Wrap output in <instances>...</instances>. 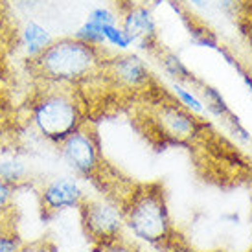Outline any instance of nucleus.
<instances>
[{"label":"nucleus","instance_id":"obj_6","mask_svg":"<svg viewBox=\"0 0 252 252\" xmlns=\"http://www.w3.org/2000/svg\"><path fill=\"white\" fill-rule=\"evenodd\" d=\"M59 155L77 179L101 186L105 179V158L101 153L99 134L92 124L83 126L59 144Z\"/></svg>","mask_w":252,"mask_h":252},{"label":"nucleus","instance_id":"obj_21","mask_svg":"<svg viewBox=\"0 0 252 252\" xmlns=\"http://www.w3.org/2000/svg\"><path fill=\"white\" fill-rule=\"evenodd\" d=\"M234 68H236V70H238L239 74H241V79H243V83L247 85V89H249V92L252 94V76L245 70V68H243V66H241V64L238 63V61H236V64H234Z\"/></svg>","mask_w":252,"mask_h":252},{"label":"nucleus","instance_id":"obj_23","mask_svg":"<svg viewBox=\"0 0 252 252\" xmlns=\"http://www.w3.org/2000/svg\"><path fill=\"white\" fill-rule=\"evenodd\" d=\"M195 6H199V7H204V0H191Z\"/></svg>","mask_w":252,"mask_h":252},{"label":"nucleus","instance_id":"obj_9","mask_svg":"<svg viewBox=\"0 0 252 252\" xmlns=\"http://www.w3.org/2000/svg\"><path fill=\"white\" fill-rule=\"evenodd\" d=\"M103 79L122 91H151L153 76L146 61L136 54L122 52L109 56L103 66Z\"/></svg>","mask_w":252,"mask_h":252},{"label":"nucleus","instance_id":"obj_15","mask_svg":"<svg viewBox=\"0 0 252 252\" xmlns=\"http://www.w3.org/2000/svg\"><path fill=\"white\" fill-rule=\"evenodd\" d=\"M76 39L87 42V44H92V46H98V48H105V37H103V28L98 26L96 22L87 21L77 28V32L74 33Z\"/></svg>","mask_w":252,"mask_h":252},{"label":"nucleus","instance_id":"obj_10","mask_svg":"<svg viewBox=\"0 0 252 252\" xmlns=\"http://www.w3.org/2000/svg\"><path fill=\"white\" fill-rule=\"evenodd\" d=\"M155 57L158 59L162 70L173 79V83L184 85V87H191V89H197L199 85L203 83V81H201V79H199V77L184 64L181 56L175 54V52H171V50L160 46L158 52L155 54Z\"/></svg>","mask_w":252,"mask_h":252},{"label":"nucleus","instance_id":"obj_13","mask_svg":"<svg viewBox=\"0 0 252 252\" xmlns=\"http://www.w3.org/2000/svg\"><path fill=\"white\" fill-rule=\"evenodd\" d=\"M0 179L17 191L30 184V171L19 158H4L0 160Z\"/></svg>","mask_w":252,"mask_h":252},{"label":"nucleus","instance_id":"obj_8","mask_svg":"<svg viewBox=\"0 0 252 252\" xmlns=\"http://www.w3.org/2000/svg\"><path fill=\"white\" fill-rule=\"evenodd\" d=\"M120 2V26L131 37L133 44L140 50L155 56L162 44L158 41V30L155 22L153 11L147 4H138L133 0Z\"/></svg>","mask_w":252,"mask_h":252},{"label":"nucleus","instance_id":"obj_19","mask_svg":"<svg viewBox=\"0 0 252 252\" xmlns=\"http://www.w3.org/2000/svg\"><path fill=\"white\" fill-rule=\"evenodd\" d=\"M89 21L96 22L98 26L105 28V26H114V24H120V17L114 11L107 9V7H96L89 13Z\"/></svg>","mask_w":252,"mask_h":252},{"label":"nucleus","instance_id":"obj_18","mask_svg":"<svg viewBox=\"0 0 252 252\" xmlns=\"http://www.w3.org/2000/svg\"><path fill=\"white\" fill-rule=\"evenodd\" d=\"M22 243L24 241L11 224L0 226V252H19Z\"/></svg>","mask_w":252,"mask_h":252},{"label":"nucleus","instance_id":"obj_20","mask_svg":"<svg viewBox=\"0 0 252 252\" xmlns=\"http://www.w3.org/2000/svg\"><path fill=\"white\" fill-rule=\"evenodd\" d=\"M19 252H57L56 245L46 238L32 239V241H24Z\"/></svg>","mask_w":252,"mask_h":252},{"label":"nucleus","instance_id":"obj_5","mask_svg":"<svg viewBox=\"0 0 252 252\" xmlns=\"http://www.w3.org/2000/svg\"><path fill=\"white\" fill-rule=\"evenodd\" d=\"M77 212L94 252H109L122 243L126 224L122 206L116 201L109 197H87Z\"/></svg>","mask_w":252,"mask_h":252},{"label":"nucleus","instance_id":"obj_1","mask_svg":"<svg viewBox=\"0 0 252 252\" xmlns=\"http://www.w3.org/2000/svg\"><path fill=\"white\" fill-rule=\"evenodd\" d=\"M107 57L105 48L87 44L74 35L61 37L30 61V70L44 85L81 89L101 77Z\"/></svg>","mask_w":252,"mask_h":252},{"label":"nucleus","instance_id":"obj_14","mask_svg":"<svg viewBox=\"0 0 252 252\" xmlns=\"http://www.w3.org/2000/svg\"><path fill=\"white\" fill-rule=\"evenodd\" d=\"M171 94H173V98L181 103L184 109H188L189 112H193L197 116H203L206 114V109H204V103L203 99L199 98V94L191 91L189 87H184V85H179V83H173L171 85Z\"/></svg>","mask_w":252,"mask_h":252},{"label":"nucleus","instance_id":"obj_17","mask_svg":"<svg viewBox=\"0 0 252 252\" xmlns=\"http://www.w3.org/2000/svg\"><path fill=\"white\" fill-rule=\"evenodd\" d=\"M103 37H105V44L114 46V48L120 50V52H127V50L133 46L131 37L127 35L120 24L105 26V28H103Z\"/></svg>","mask_w":252,"mask_h":252},{"label":"nucleus","instance_id":"obj_16","mask_svg":"<svg viewBox=\"0 0 252 252\" xmlns=\"http://www.w3.org/2000/svg\"><path fill=\"white\" fill-rule=\"evenodd\" d=\"M15 189L4 179H0V226H7L13 216Z\"/></svg>","mask_w":252,"mask_h":252},{"label":"nucleus","instance_id":"obj_2","mask_svg":"<svg viewBox=\"0 0 252 252\" xmlns=\"http://www.w3.org/2000/svg\"><path fill=\"white\" fill-rule=\"evenodd\" d=\"M120 206L124 224L133 238L160 251H168L177 243L168 195L160 182L133 184Z\"/></svg>","mask_w":252,"mask_h":252},{"label":"nucleus","instance_id":"obj_3","mask_svg":"<svg viewBox=\"0 0 252 252\" xmlns=\"http://www.w3.org/2000/svg\"><path fill=\"white\" fill-rule=\"evenodd\" d=\"M87 122L79 89L44 85L30 99V124L46 142L59 146Z\"/></svg>","mask_w":252,"mask_h":252},{"label":"nucleus","instance_id":"obj_4","mask_svg":"<svg viewBox=\"0 0 252 252\" xmlns=\"http://www.w3.org/2000/svg\"><path fill=\"white\" fill-rule=\"evenodd\" d=\"M146 124H149L162 146H191L206 129L203 120L184 109L175 98L155 101Z\"/></svg>","mask_w":252,"mask_h":252},{"label":"nucleus","instance_id":"obj_11","mask_svg":"<svg viewBox=\"0 0 252 252\" xmlns=\"http://www.w3.org/2000/svg\"><path fill=\"white\" fill-rule=\"evenodd\" d=\"M52 41H54V39H52L48 30L35 21L26 22V26L21 30V46H22V50H24L28 61L35 59L39 54H42L44 48H46Z\"/></svg>","mask_w":252,"mask_h":252},{"label":"nucleus","instance_id":"obj_22","mask_svg":"<svg viewBox=\"0 0 252 252\" xmlns=\"http://www.w3.org/2000/svg\"><path fill=\"white\" fill-rule=\"evenodd\" d=\"M223 219H226V221H230L232 224H238V223H239V216H238V214H224Z\"/></svg>","mask_w":252,"mask_h":252},{"label":"nucleus","instance_id":"obj_24","mask_svg":"<svg viewBox=\"0 0 252 252\" xmlns=\"http://www.w3.org/2000/svg\"><path fill=\"white\" fill-rule=\"evenodd\" d=\"M249 252H252V251H249Z\"/></svg>","mask_w":252,"mask_h":252},{"label":"nucleus","instance_id":"obj_7","mask_svg":"<svg viewBox=\"0 0 252 252\" xmlns=\"http://www.w3.org/2000/svg\"><path fill=\"white\" fill-rule=\"evenodd\" d=\"M37 195L42 217L54 219L63 212L79 210L89 193L85 191L81 179L76 175H61L44 182Z\"/></svg>","mask_w":252,"mask_h":252},{"label":"nucleus","instance_id":"obj_12","mask_svg":"<svg viewBox=\"0 0 252 252\" xmlns=\"http://www.w3.org/2000/svg\"><path fill=\"white\" fill-rule=\"evenodd\" d=\"M195 91L199 92V98L203 99L206 114H212V116L223 120V122H226L228 118L234 116V112L230 111V107H228V103H226V99L223 98V94L217 91L216 87H212V85L204 83L203 81Z\"/></svg>","mask_w":252,"mask_h":252}]
</instances>
